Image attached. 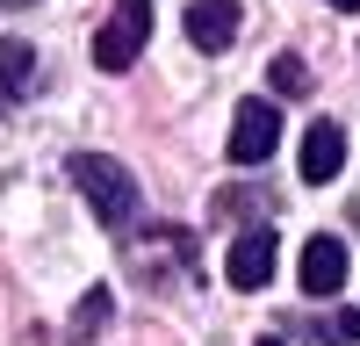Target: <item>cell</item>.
Returning <instances> with one entry per match:
<instances>
[{
  "instance_id": "obj_1",
  "label": "cell",
  "mask_w": 360,
  "mask_h": 346,
  "mask_svg": "<svg viewBox=\"0 0 360 346\" xmlns=\"http://www.w3.org/2000/svg\"><path fill=\"white\" fill-rule=\"evenodd\" d=\"M72 188L94 202V217L108 224V231H130V217H137V181H130V166H115V159H101V152H72Z\"/></svg>"
},
{
  "instance_id": "obj_2",
  "label": "cell",
  "mask_w": 360,
  "mask_h": 346,
  "mask_svg": "<svg viewBox=\"0 0 360 346\" xmlns=\"http://www.w3.org/2000/svg\"><path fill=\"white\" fill-rule=\"evenodd\" d=\"M144 37H152V0H115V15L101 22V37H94V65L101 72H130Z\"/></svg>"
},
{
  "instance_id": "obj_3",
  "label": "cell",
  "mask_w": 360,
  "mask_h": 346,
  "mask_svg": "<svg viewBox=\"0 0 360 346\" xmlns=\"http://www.w3.org/2000/svg\"><path fill=\"white\" fill-rule=\"evenodd\" d=\"M274 144H281L274 101H245V108H238V123H231V159H238V166H259Z\"/></svg>"
},
{
  "instance_id": "obj_4",
  "label": "cell",
  "mask_w": 360,
  "mask_h": 346,
  "mask_svg": "<svg viewBox=\"0 0 360 346\" xmlns=\"http://www.w3.org/2000/svg\"><path fill=\"white\" fill-rule=\"evenodd\" d=\"M224 274H231V288H266V274H274V231H266V224L238 231V245H231V260H224Z\"/></svg>"
},
{
  "instance_id": "obj_5",
  "label": "cell",
  "mask_w": 360,
  "mask_h": 346,
  "mask_svg": "<svg viewBox=\"0 0 360 346\" xmlns=\"http://www.w3.org/2000/svg\"><path fill=\"white\" fill-rule=\"evenodd\" d=\"M339 288H346V245L332 231H317L303 245V296H339Z\"/></svg>"
},
{
  "instance_id": "obj_6",
  "label": "cell",
  "mask_w": 360,
  "mask_h": 346,
  "mask_svg": "<svg viewBox=\"0 0 360 346\" xmlns=\"http://www.w3.org/2000/svg\"><path fill=\"white\" fill-rule=\"evenodd\" d=\"M238 0H188V44L195 51H231V37H238Z\"/></svg>"
},
{
  "instance_id": "obj_7",
  "label": "cell",
  "mask_w": 360,
  "mask_h": 346,
  "mask_svg": "<svg viewBox=\"0 0 360 346\" xmlns=\"http://www.w3.org/2000/svg\"><path fill=\"white\" fill-rule=\"evenodd\" d=\"M339 166H346V130L339 123H310L303 130V181L324 188V181H339Z\"/></svg>"
},
{
  "instance_id": "obj_8",
  "label": "cell",
  "mask_w": 360,
  "mask_h": 346,
  "mask_svg": "<svg viewBox=\"0 0 360 346\" xmlns=\"http://www.w3.org/2000/svg\"><path fill=\"white\" fill-rule=\"evenodd\" d=\"M29 79H37V51H29L22 37H8L0 44V108H15L29 94Z\"/></svg>"
},
{
  "instance_id": "obj_9",
  "label": "cell",
  "mask_w": 360,
  "mask_h": 346,
  "mask_svg": "<svg viewBox=\"0 0 360 346\" xmlns=\"http://www.w3.org/2000/svg\"><path fill=\"white\" fill-rule=\"evenodd\" d=\"M108 310H115V296H108V288H86V296H79V310H72L65 346H94V332L108 325Z\"/></svg>"
},
{
  "instance_id": "obj_10",
  "label": "cell",
  "mask_w": 360,
  "mask_h": 346,
  "mask_svg": "<svg viewBox=\"0 0 360 346\" xmlns=\"http://www.w3.org/2000/svg\"><path fill=\"white\" fill-rule=\"evenodd\" d=\"M266 79H274V94H310V65H303L295 51H281V58H274V72H266Z\"/></svg>"
},
{
  "instance_id": "obj_11",
  "label": "cell",
  "mask_w": 360,
  "mask_h": 346,
  "mask_svg": "<svg viewBox=\"0 0 360 346\" xmlns=\"http://www.w3.org/2000/svg\"><path fill=\"white\" fill-rule=\"evenodd\" d=\"M324 339H332V346H353V339H360V310H332V317H324Z\"/></svg>"
},
{
  "instance_id": "obj_12",
  "label": "cell",
  "mask_w": 360,
  "mask_h": 346,
  "mask_svg": "<svg viewBox=\"0 0 360 346\" xmlns=\"http://www.w3.org/2000/svg\"><path fill=\"white\" fill-rule=\"evenodd\" d=\"M332 8H346V15H360V0H332Z\"/></svg>"
},
{
  "instance_id": "obj_13",
  "label": "cell",
  "mask_w": 360,
  "mask_h": 346,
  "mask_svg": "<svg viewBox=\"0 0 360 346\" xmlns=\"http://www.w3.org/2000/svg\"><path fill=\"white\" fill-rule=\"evenodd\" d=\"M259 346H281V339H274V332H266V339H259Z\"/></svg>"
}]
</instances>
